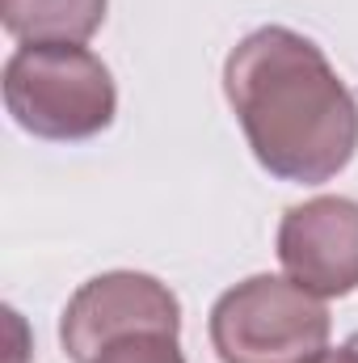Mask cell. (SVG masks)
Returning <instances> with one entry per match:
<instances>
[{
	"instance_id": "cell-2",
	"label": "cell",
	"mask_w": 358,
	"mask_h": 363,
	"mask_svg": "<svg viewBox=\"0 0 358 363\" xmlns=\"http://www.w3.org/2000/svg\"><path fill=\"white\" fill-rule=\"evenodd\" d=\"M4 110L34 140L76 144L114 123L118 89L81 43H21L4 64Z\"/></svg>"
},
{
	"instance_id": "cell-1",
	"label": "cell",
	"mask_w": 358,
	"mask_h": 363,
	"mask_svg": "<svg viewBox=\"0 0 358 363\" xmlns=\"http://www.w3.org/2000/svg\"><path fill=\"white\" fill-rule=\"evenodd\" d=\"M228 106L278 182H333L358 152V101L329 55L291 26L245 34L224 64Z\"/></svg>"
},
{
	"instance_id": "cell-3",
	"label": "cell",
	"mask_w": 358,
	"mask_h": 363,
	"mask_svg": "<svg viewBox=\"0 0 358 363\" xmlns=\"http://www.w3.org/2000/svg\"><path fill=\"white\" fill-rule=\"evenodd\" d=\"M207 334L219 363H312L329 351L333 317L295 279L253 274L215 300Z\"/></svg>"
},
{
	"instance_id": "cell-4",
	"label": "cell",
	"mask_w": 358,
	"mask_h": 363,
	"mask_svg": "<svg viewBox=\"0 0 358 363\" xmlns=\"http://www.w3.org/2000/svg\"><path fill=\"white\" fill-rule=\"evenodd\" d=\"M135 330L181 334V304L156 274L105 271L81 283L59 317V342L72 363H93L101 347Z\"/></svg>"
},
{
	"instance_id": "cell-6",
	"label": "cell",
	"mask_w": 358,
	"mask_h": 363,
	"mask_svg": "<svg viewBox=\"0 0 358 363\" xmlns=\"http://www.w3.org/2000/svg\"><path fill=\"white\" fill-rule=\"evenodd\" d=\"M110 0H0V26L17 43H89Z\"/></svg>"
},
{
	"instance_id": "cell-7",
	"label": "cell",
	"mask_w": 358,
	"mask_h": 363,
	"mask_svg": "<svg viewBox=\"0 0 358 363\" xmlns=\"http://www.w3.org/2000/svg\"><path fill=\"white\" fill-rule=\"evenodd\" d=\"M93 363H185V355L178 347V334H169V330H135V334H122L110 347H101Z\"/></svg>"
},
{
	"instance_id": "cell-5",
	"label": "cell",
	"mask_w": 358,
	"mask_h": 363,
	"mask_svg": "<svg viewBox=\"0 0 358 363\" xmlns=\"http://www.w3.org/2000/svg\"><path fill=\"white\" fill-rule=\"evenodd\" d=\"M278 262L287 279L321 300L358 291V203L342 194H316L287 207L278 224Z\"/></svg>"
},
{
	"instance_id": "cell-8",
	"label": "cell",
	"mask_w": 358,
	"mask_h": 363,
	"mask_svg": "<svg viewBox=\"0 0 358 363\" xmlns=\"http://www.w3.org/2000/svg\"><path fill=\"white\" fill-rule=\"evenodd\" d=\"M312 363H358V330L342 342V347H329V351H321Z\"/></svg>"
}]
</instances>
